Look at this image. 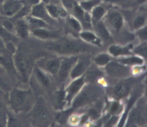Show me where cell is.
I'll list each match as a JSON object with an SVG mask.
<instances>
[{"label":"cell","mask_w":147,"mask_h":127,"mask_svg":"<svg viewBox=\"0 0 147 127\" xmlns=\"http://www.w3.org/2000/svg\"><path fill=\"white\" fill-rule=\"evenodd\" d=\"M9 105L15 113H26L33 108L36 99L30 89H13L10 92Z\"/></svg>","instance_id":"1"},{"label":"cell","mask_w":147,"mask_h":127,"mask_svg":"<svg viewBox=\"0 0 147 127\" xmlns=\"http://www.w3.org/2000/svg\"><path fill=\"white\" fill-rule=\"evenodd\" d=\"M46 46L50 50L64 55H76L77 54L85 53L87 50L84 45L72 40L51 42L47 44Z\"/></svg>","instance_id":"2"},{"label":"cell","mask_w":147,"mask_h":127,"mask_svg":"<svg viewBox=\"0 0 147 127\" xmlns=\"http://www.w3.org/2000/svg\"><path fill=\"white\" fill-rule=\"evenodd\" d=\"M97 89H98L90 86H88L85 88L84 86L77 96L73 99L70 106L74 109H77L91 103L92 101L96 99L97 97Z\"/></svg>","instance_id":"3"},{"label":"cell","mask_w":147,"mask_h":127,"mask_svg":"<svg viewBox=\"0 0 147 127\" xmlns=\"http://www.w3.org/2000/svg\"><path fill=\"white\" fill-rule=\"evenodd\" d=\"M106 73L109 76L116 79H125L129 77L132 73V67L121 63L119 61H110L105 66Z\"/></svg>","instance_id":"4"},{"label":"cell","mask_w":147,"mask_h":127,"mask_svg":"<svg viewBox=\"0 0 147 127\" xmlns=\"http://www.w3.org/2000/svg\"><path fill=\"white\" fill-rule=\"evenodd\" d=\"M72 81L70 82L68 86L65 88V101H66V105L65 106H70L72 104L73 99L77 96L78 93L81 91L82 87L84 86L86 82L85 75L82 76L78 77L76 79H72Z\"/></svg>","instance_id":"5"},{"label":"cell","mask_w":147,"mask_h":127,"mask_svg":"<svg viewBox=\"0 0 147 127\" xmlns=\"http://www.w3.org/2000/svg\"><path fill=\"white\" fill-rule=\"evenodd\" d=\"M24 7L20 0H4L0 6V13L6 17L14 16Z\"/></svg>","instance_id":"6"},{"label":"cell","mask_w":147,"mask_h":127,"mask_svg":"<svg viewBox=\"0 0 147 127\" xmlns=\"http://www.w3.org/2000/svg\"><path fill=\"white\" fill-rule=\"evenodd\" d=\"M79 56L77 55H65L60 58V65L57 76L62 80L69 76V73L77 61Z\"/></svg>","instance_id":"7"},{"label":"cell","mask_w":147,"mask_h":127,"mask_svg":"<svg viewBox=\"0 0 147 127\" xmlns=\"http://www.w3.org/2000/svg\"><path fill=\"white\" fill-rule=\"evenodd\" d=\"M13 59V65L18 73L25 81L29 78V66L24 55L21 53H15Z\"/></svg>","instance_id":"8"},{"label":"cell","mask_w":147,"mask_h":127,"mask_svg":"<svg viewBox=\"0 0 147 127\" xmlns=\"http://www.w3.org/2000/svg\"><path fill=\"white\" fill-rule=\"evenodd\" d=\"M89 66H90L89 59L86 57H79L76 64L72 67V70L70 72L69 77L72 79H74L78 78V77L82 76L86 74L87 70H89Z\"/></svg>","instance_id":"9"},{"label":"cell","mask_w":147,"mask_h":127,"mask_svg":"<svg viewBox=\"0 0 147 127\" xmlns=\"http://www.w3.org/2000/svg\"><path fill=\"white\" fill-rule=\"evenodd\" d=\"M39 64L37 66L52 76H57L60 65V58H50L44 60V62H39Z\"/></svg>","instance_id":"10"},{"label":"cell","mask_w":147,"mask_h":127,"mask_svg":"<svg viewBox=\"0 0 147 127\" xmlns=\"http://www.w3.org/2000/svg\"><path fill=\"white\" fill-rule=\"evenodd\" d=\"M106 23L115 31H119L123 26V16L117 11H110L106 16Z\"/></svg>","instance_id":"11"},{"label":"cell","mask_w":147,"mask_h":127,"mask_svg":"<svg viewBox=\"0 0 147 127\" xmlns=\"http://www.w3.org/2000/svg\"><path fill=\"white\" fill-rule=\"evenodd\" d=\"M133 46L132 44H129L127 46L112 45L109 48L108 53L113 57H123L133 54Z\"/></svg>","instance_id":"12"},{"label":"cell","mask_w":147,"mask_h":127,"mask_svg":"<svg viewBox=\"0 0 147 127\" xmlns=\"http://www.w3.org/2000/svg\"><path fill=\"white\" fill-rule=\"evenodd\" d=\"M132 89V83L127 81H123L117 83L113 88V93L117 99H123L129 96Z\"/></svg>","instance_id":"13"},{"label":"cell","mask_w":147,"mask_h":127,"mask_svg":"<svg viewBox=\"0 0 147 127\" xmlns=\"http://www.w3.org/2000/svg\"><path fill=\"white\" fill-rule=\"evenodd\" d=\"M32 33L36 38L41 39L44 40H50V39H56L59 37V34L56 31L49 30L45 28H38L31 30Z\"/></svg>","instance_id":"14"},{"label":"cell","mask_w":147,"mask_h":127,"mask_svg":"<svg viewBox=\"0 0 147 127\" xmlns=\"http://www.w3.org/2000/svg\"><path fill=\"white\" fill-rule=\"evenodd\" d=\"M80 36L82 40L88 43L99 46V47L102 46V40L94 32H92L91 30H82L81 32H80Z\"/></svg>","instance_id":"15"},{"label":"cell","mask_w":147,"mask_h":127,"mask_svg":"<svg viewBox=\"0 0 147 127\" xmlns=\"http://www.w3.org/2000/svg\"><path fill=\"white\" fill-rule=\"evenodd\" d=\"M15 26V33L16 34L17 36H19L20 38L25 39L27 38L29 36L30 29H29V24L26 22V19H18Z\"/></svg>","instance_id":"16"},{"label":"cell","mask_w":147,"mask_h":127,"mask_svg":"<svg viewBox=\"0 0 147 127\" xmlns=\"http://www.w3.org/2000/svg\"><path fill=\"white\" fill-rule=\"evenodd\" d=\"M117 61L123 63L124 65L130 66V67H133V66H135L144 65L145 62V59L137 55H133V54L127 55V56L118 58Z\"/></svg>","instance_id":"17"},{"label":"cell","mask_w":147,"mask_h":127,"mask_svg":"<svg viewBox=\"0 0 147 127\" xmlns=\"http://www.w3.org/2000/svg\"><path fill=\"white\" fill-rule=\"evenodd\" d=\"M92 25L94 26L95 32L102 40L109 41L111 39L110 32H109L108 28L106 27V24L103 22H102L100 20L98 22H93Z\"/></svg>","instance_id":"18"},{"label":"cell","mask_w":147,"mask_h":127,"mask_svg":"<svg viewBox=\"0 0 147 127\" xmlns=\"http://www.w3.org/2000/svg\"><path fill=\"white\" fill-rule=\"evenodd\" d=\"M31 16L42 19L45 22H48L51 19V17L49 16V15L46 11V8L44 7L42 4H40V3L33 5V7L32 9Z\"/></svg>","instance_id":"19"},{"label":"cell","mask_w":147,"mask_h":127,"mask_svg":"<svg viewBox=\"0 0 147 127\" xmlns=\"http://www.w3.org/2000/svg\"><path fill=\"white\" fill-rule=\"evenodd\" d=\"M46 11L49 15V16L53 19H59V18H64L66 16V12L63 8L57 6L54 4H47L46 6Z\"/></svg>","instance_id":"20"},{"label":"cell","mask_w":147,"mask_h":127,"mask_svg":"<svg viewBox=\"0 0 147 127\" xmlns=\"http://www.w3.org/2000/svg\"><path fill=\"white\" fill-rule=\"evenodd\" d=\"M34 72H35L36 79L39 81V83L41 84L42 86H49L50 82H49V79L48 76L46 75V72L37 66L34 68Z\"/></svg>","instance_id":"21"},{"label":"cell","mask_w":147,"mask_h":127,"mask_svg":"<svg viewBox=\"0 0 147 127\" xmlns=\"http://www.w3.org/2000/svg\"><path fill=\"white\" fill-rule=\"evenodd\" d=\"M113 56L109 55V53H99L94 57L95 64L99 67H105L109 62L112 61Z\"/></svg>","instance_id":"22"},{"label":"cell","mask_w":147,"mask_h":127,"mask_svg":"<svg viewBox=\"0 0 147 127\" xmlns=\"http://www.w3.org/2000/svg\"><path fill=\"white\" fill-rule=\"evenodd\" d=\"M26 20V22L29 24L30 30L38 29V28H45L47 26L46 22H45L44 20L39 19V18H36V17H34L32 16L27 17Z\"/></svg>","instance_id":"23"},{"label":"cell","mask_w":147,"mask_h":127,"mask_svg":"<svg viewBox=\"0 0 147 127\" xmlns=\"http://www.w3.org/2000/svg\"><path fill=\"white\" fill-rule=\"evenodd\" d=\"M124 106L119 101L114 100L111 102L109 108V113L111 116H119L123 113Z\"/></svg>","instance_id":"24"},{"label":"cell","mask_w":147,"mask_h":127,"mask_svg":"<svg viewBox=\"0 0 147 127\" xmlns=\"http://www.w3.org/2000/svg\"><path fill=\"white\" fill-rule=\"evenodd\" d=\"M66 105L65 101V92L64 90H59L56 95V109L59 110H63Z\"/></svg>","instance_id":"25"},{"label":"cell","mask_w":147,"mask_h":127,"mask_svg":"<svg viewBox=\"0 0 147 127\" xmlns=\"http://www.w3.org/2000/svg\"><path fill=\"white\" fill-rule=\"evenodd\" d=\"M106 14V10L102 6L96 5L92 9V23L95 22H98L102 20V19L105 16Z\"/></svg>","instance_id":"26"},{"label":"cell","mask_w":147,"mask_h":127,"mask_svg":"<svg viewBox=\"0 0 147 127\" xmlns=\"http://www.w3.org/2000/svg\"><path fill=\"white\" fill-rule=\"evenodd\" d=\"M100 3V0H83L80 3V6L86 12L92 11V9Z\"/></svg>","instance_id":"27"},{"label":"cell","mask_w":147,"mask_h":127,"mask_svg":"<svg viewBox=\"0 0 147 127\" xmlns=\"http://www.w3.org/2000/svg\"><path fill=\"white\" fill-rule=\"evenodd\" d=\"M133 53L139 56H141L144 59H146V41H143L142 43L136 46V49H133Z\"/></svg>","instance_id":"28"},{"label":"cell","mask_w":147,"mask_h":127,"mask_svg":"<svg viewBox=\"0 0 147 127\" xmlns=\"http://www.w3.org/2000/svg\"><path fill=\"white\" fill-rule=\"evenodd\" d=\"M68 22L69 26L72 28L73 30H75L77 32H80L82 30V25L80 23V21L79 19H77L74 16H70L68 19Z\"/></svg>","instance_id":"29"},{"label":"cell","mask_w":147,"mask_h":127,"mask_svg":"<svg viewBox=\"0 0 147 127\" xmlns=\"http://www.w3.org/2000/svg\"><path fill=\"white\" fill-rule=\"evenodd\" d=\"M0 37L2 38L5 43H7V42H14L15 36H13V33L11 32H9L8 30H6L5 29H4L3 26L0 27Z\"/></svg>","instance_id":"30"},{"label":"cell","mask_w":147,"mask_h":127,"mask_svg":"<svg viewBox=\"0 0 147 127\" xmlns=\"http://www.w3.org/2000/svg\"><path fill=\"white\" fill-rule=\"evenodd\" d=\"M145 24H146V17L144 16H138L133 20V27L135 30H137L144 26Z\"/></svg>","instance_id":"31"},{"label":"cell","mask_w":147,"mask_h":127,"mask_svg":"<svg viewBox=\"0 0 147 127\" xmlns=\"http://www.w3.org/2000/svg\"><path fill=\"white\" fill-rule=\"evenodd\" d=\"M81 25L82 28H92V20L91 16H89V13L85 12L84 16L81 19Z\"/></svg>","instance_id":"32"},{"label":"cell","mask_w":147,"mask_h":127,"mask_svg":"<svg viewBox=\"0 0 147 127\" xmlns=\"http://www.w3.org/2000/svg\"><path fill=\"white\" fill-rule=\"evenodd\" d=\"M73 14H74V17H76V19H79L80 21H81V19H82V17H83V16L85 14V11L80 5H74Z\"/></svg>","instance_id":"33"},{"label":"cell","mask_w":147,"mask_h":127,"mask_svg":"<svg viewBox=\"0 0 147 127\" xmlns=\"http://www.w3.org/2000/svg\"><path fill=\"white\" fill-rule=\"evenodd\" d=\"M60 111L61 113H57V115H56V119H57V121L60 122V123H65V122H67L68 118L69 116V110L63 111V110Z\"/></svg>","instance_id":"34"},{"label":"cell","mask_w":147,"mask_h":127,"mask_svg":"<svg viewBox=\"0 0 147 127\" xmlns=\"http://www.w3.org/2000/svg\"><path fill=\"white\" fill-rule=\"evenodd\" d=\"M80 120H81V116L76 115V114H73V115L69 116L67 122L71 126H76V125L80 123Z\"/></svg>","instance_id":"35"},{"label":"cell","mask_w":147,"mask_h":127,"mask_svg":"<svg viewBox=\"0 0 147 127\" xmlns=\"http://www.w3.org/2000/svg\"><path fill=\"white\" fill-rule=\"evenodd\" d=\"M137 36L142 41H146L147 39V28L144 26L142 28L137 29Z\"/></svg>","instance_id":"36"},{"label":"cell","mask_w":147,"mask_h":127,"mask_svg":"<svg viewBox=\"0 0 147 127\" xmlns=\"http://www.w3.org/2000/svg\"><path fill=\"white\" fill-rule=\"evenodd\" d=\"M88 117L89 119H91L92 120H97V119H99V116H100V114H99V111L97 110L96 109L92 108L89 111V113H88Z\"/></svg>","instance_id":"37"},{"label":"cell","mask_w":147,"mask_h":127,"mask_svg":"<svg viewBox=\"0 0 147 127\" xmlns=\"http://www.w3.org/2000/svg\"><path fill=\"white\" fill-rule=\"evenodd\" d=\"M119 122V116H111V118L108 120L107 122L105 123V126H116Z\"/></svg>","instance_id":"38"},{"label":"cell","mask_w":147,"mask_h":127,"mask_svg":"<svg viewBox=\"0 0 147 127\" xmlns=\"http://www.w3.org/2000/svg\"><path fill=\"white\" fill-rule=\"evenodd\" d=\"M3 27L6 30L11 32H15V26L12 22H9V21H4L3 23Z\"/></svg>","instance_id":"39"},{"label":"cell","mask_w":147,"mask_h":127,"mask_svg":"<svg viewBox=\"0 0 147 127\" xmlns=\"http://www.w3.org/2000/svg\"><path fill=\"white\" fill-rule=\"evenodd\" d=\"M6 125L8 126H20V123L17 122L16 120H15L14 118L9 117L6 120Z\"/></svg>","instance_id":"40"},{"label":"cell","mask_w":147,"mask_h":127,"mask_svg":"<svg viewBox=\"0 0 147 127\" xmlns=\"http://www.w3.org/2000/svg\"><path fill=\"white\" fill-rule=\"evenodd\" d=\"M28 2H29L30 4L32 5H37V4H39V2H40V0H28Z\"/></svg>","instance_id":"41"},{"label":"cell","mask_w":147,"mask_h":127,"mask_svg":"<svg viewBox=\"0 0 147 127\" xmlns=\"http://www.w3.org/2000/svg\"><path fill=\"white\" fill-rule=\"evenodd\" d=\"M2 107H3V103L1 102V100H0V109H2Z\"/></svg>","instance_id":"42"},{"label":"cell","mask_w":147,"mask_h":127,"mask_svg":"<svg viewBox=\"0 0 147 127\" xmlns=\"http://www.w3.org/2000/svg\"><path fill=\"white\" fill-rule=\"evenodd\" d=\"M4 2V0H0V6H1V5H2V3Z\"/></svg>","instance_id":"43"},{"label":"cell","mask_w":147,"mask_h":127,"mask_svg":"<svg viewBox=\"0 0 147 127\" xmlns=\"http://www.w3.org/2000/svg\"><path fill=\"white\" fill-rule=\"evenodd\" d=\"M144 1H146V0H139V2H140V3H143Z\"/></svg>","instance_id":"44"},{"label":"cell","mask_w":147,"mask_h":127,"mask_svg":"<svg viewBox=\"0 0 147 127\" xmlns=\"http://www.w3.org/2000/svg\"><path fill=\"white\" fill-rule=\"evenodd\" d=\"M106 1H116V0H106Z\"/></svg>","instance_id":"45"},{"label":"cell","mask_w":147,"mask_h":127,"mask_svg":"<svg viewBox=\"0 0 147 127\" xmlns=\"http://www.w3.org/2000/svg\"><path fill=\"white\" fill-rule=\"evenodd\" d=\"M82 1H83V0H82Z\"/></svg>","instance_id":"46"}]
</instances>
